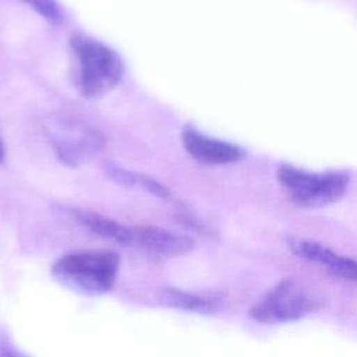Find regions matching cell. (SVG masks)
I'll return each instance as SVG.
<instances>
[{"mask_svg": "<svg viewBox=\"0 0 357 357\" xmlns=\"http://www.w3.org/2000/svg\"><path fill=\"white\" fill-rule=\"evenodd\" d=\"M278 180L291 201L303 208H324L337 202L349 187L343 172H308L291 165H280Z\"/></svg>", "mask_w": 357, "mask_h": 357, "instance_id": "obj_3", "label": "cell"}, {"mask_svg": "<svg viewBox=\"0 0 357 357\" xmlns=\"http://www.w3.org/2000/svg\"><path fill=\"white\" fill-rule=\"evenodd\" d=\"M3 158H4V148H3V144L0 141V162L3 160Z\"/></svg>", "mask_w": 357, "mask_h": 357, "instance_id": "obj_14", "label": "cell"}, {"mask_svg": "<svg viewBox=\"0 0 357 357\" xmlns=\"http://www.w3.org/2000/svg\"><path fill=\"white\" fill-rule=\"evenodd\" d=\"M181 138L188 155L204 165H230L244 158V151L240 146L208 137L190 127L183 131Z\"/></svg>", "mask_w": 357, "mask_h": 357, "instance_id": "obj_7", "label": "cell"}, {"mask_svg": "<svg viewBox=\"0 0 357 357\" xmlns=\"http://www.w3.org/2000/svg\"><path fill=\"white\" fill-rule=\"evenodd\" d=\"M289 247L298 258L319 265L336 276L357 282V259L342 255L328 245L308 238H291Z\"/></svg>", "mask_w": 357, "mask_h": 357, "instance_id": "obj_6", "label": "cell"}, {"mask_svg": "<svg viewBox=\"0 0 357 357\" xmlns=\"http://www.w3.org/2000/svg\"><path fill=\"white\" fill-rule=\"evenodd\" d=\"M70 215L81 226L86 227L89 231L105 240L113 241L124 247H131L132 244V227L124 226L110 218L91 211L70 209Z\"/></svg>", "mask_w": 357, "mask_h": 357, "instance_id": "obj_8", "label": "cell"}, {"mask_svg": "<svg viewBox=\"0 0 357 357\" xmlns=\"http://www.w3.org/2000/svg\"><path fill=\"white\" fill-rule=\"evenodd\" d=\"M149 255L173 258L192 251L195 243L191 237L156 226H134L132 244Z\"/></svg>", "mask_w": 357, "mask_h": 357, "instance_id": "obj_5", "label": "cell"}, {"mask_svg": "<svg viewBox=\"0 0 357 357\" xmlns=\"http://www.w3.org/2000/svg\"><path fill=\"white\" fill-rule=\"evenodd\" d=\"M71 46L78 61V88L84 96H102L120 82L123 64L109 46L82 35L74 36Z\"/></svg>", "mask_w": 357, "mask_h": 357, "instance_id": "obj_2", "label": "cell"}, {"mask_svg": "<svg viewBox=\"0 0 357 357\" xmlns=\"http://www.w3.org/2000/svg\"><path fill=\"white\" fill-rule=\"evenodd\" d=\"M29 7H32L38 14H40L45 20L57 24L61 21L63 15L60 7L56 0H22Z\"/></svg>", "mask_w": 357, "mask_h": 357, "instance_id": "obj_10", "label": "cell"}, {"mask_svg": "<svg viewBox=\"0 0 357 357\" xmlns=\"http://www.w3.org/2000/svg\"><path fill=\"white\" fill-rule=\"evenodd\" d=\"M317 305L318 298L305 283L286 278L271 287L248 314L261 324H290L311 314Z\"/></svg>", "mask_w": 357, "mask_h": 357, "instance_id": "obj_4", "label": "cell"}, {"mask_svg": "<svg viewBox=\"0 0 357 357\" xmlns=\"http://www.w3.org/2000/svg\"><path fill=\"white\" fill-rule=\"evenodd\" d=\"M106 174L107 177L114 181L119 185H124V187H132L134 184H137L139 181V176H137L134 172H130L121 166H116V165H109L106 167Z\"/></svg>", "mask_w": 357, "mask_h": 357, "instance_id": "obj_11", "label": "cell"}, {"mask_svg": "<svg viewBox=\"0 0 357 357\" xmlns=\"http://www.w3.org/2000/svg\"><path fill=\"white\" fill-rule=\"evenodd\" d=\"M139 184L151 194L159 197V198H169L170 192L169 190L159 181H156L155 178L152 177H148V176H139Z\"/></svg>", "mask_w": 357, "mask_h": 357, "instance_id": "obj_13", "label": "cell"}, {"mask_svg": "<svg viewBox=\"0 0 357 357\" xmlns=\"http://www.w3.org/2000/svg\"><path fill=\"white\" fill-rule=\"evenodd\" d=\"M120 257L114 251H74L59 257L52 276L71 291L85 296H103L114 289Z\"/></svg>", "mask_w": 357, "mask_h": 357, "instance_id": "obj_1", "label": "cell"}, {"mask_svg": "<svg viewBox=\"0 0 357 357\" xmlns=\"http://www.w3.org/2000/svg\"><path fill=\"white\" fill-rule=\"evenodd\" d=\"M0 357H29L21 351L7 332H0Z\"/></svg>", "mask_w": 357, "mask_h": 357, "instance_id": "obj_12", "label": "cell"}, {"mask_svg": "<svg viewBox=\"0 0 357 357\" xmlns=\"http://www.w3.org/2000/svg\"><path fill=\"white\" fill-rule=\"evenodd\" d=\"M158 301L162 305L190 311V312H201L208 314L218 308L216 298H211L206 296H201L197 293H191L177 287H163L158 291Z\"/></svg>", "mask_w": 357, "mask_h": 357, "instance_id": "obj_9", "label": "cell"}]
</instances>
